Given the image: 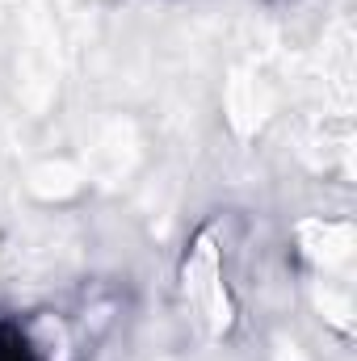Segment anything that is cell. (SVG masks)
I'll return each instance as SVG.
<instances>
[{
  "instance_id": "obj_1",
  "label": "cell",
  "mask_w": 357,
  "mask_h": 361,
  "mask_svg": "<svg viewBox=\"0 0 357 361\" xmlns=\"http://www.w3.org/2000/svg\"><path fill=\"white\" fill-rule=\"evenodd\" d=\"M181 290H185V302H189V311H193L202 332H210V336H227L231 332L236 302H231L227 273H223V248L214 244L210 231H202L198 244L189 248L185 269H181Z\"/></svg>"
}]
</instances>
